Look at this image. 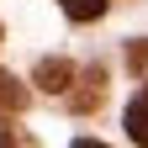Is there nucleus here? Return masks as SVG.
Returning <instances> with one entry per match:
<instances>
[{
	"label": "nucleus",
	"instance_id": "1",
	"mask_svg": "<svg viewBox=\"0 0 148 148\" xmlns=\"http://www.w3.org/2000/svg\"><path fill=\"white\" fill-rule=\"evenodd\" d=\"M32 79L42 85V90H53V95H58V90H69V85H74V64H69V58H42Z\"/></svg>",
	"mask_w": 148,
	"mask_h": 148
},
{
	"label": "nucleus",
	"instance_id": "2",
	"mask_svg": "<svg viewBox=\"0 0 148 148\" xmlns=\"http://www.w3.org/2000/svg\"><path fill=\"white\" fill-rule=\"evenodd\" d=\"M21 106H27V85L16 79V74H5V69H0V122L21 116Z\"/></svg>",
	"mask_w": 148,
	"mask_h": 148
},
{
	"label": "nucleus",
	"instance_id": "3",
	"mask_svg": "<svg viewBox=\"0 0 148 148\" xmlns=\"http://www.w3.org/2000/svg\"><path fill=\"white\" fill-rule=\"evenodd\" d=\"M127 138L138 148H148V85L132 95V106H127Z\"/></svg>",
	"mask_w": 148,
	"mask_h": 148
},
{
	"label": "nucleus",
	"instance_id": "4",
	"mask_svg": "<svg viewBox=\"0 0 148 148\" xmlns=\"http://www.w3.org/2000/svg\"><path fill=\"white\" fill-rule=\"evenodd\" d=\"M58 5H64V16H74V21H95V16H106L111 0H58Z\"/></svg>",
	"mask_w": 148,
	"mask_h": 148
},
{
	"label": "nucleus",
	"instance_id": "5",
	"mask_svg": "<svg viewBox=\"0 0 148 148\" xmlns=\"http://www.w3.org/2000/svg\"><path fill=\"white\" fill-rule=\"evenodd\" d=\"M101 79H106V74L90 69V74H85V90H74V106H79V111H95V101H101Z\"/></svg>",
	"mask_w": 148,
	"mask_h": 148
},
{
	"label": "nucleus",
	"instance_id": "6",
	"mask_svg": "<svg viewBox=\"0 0 148 148\" xmlns=\"http://www.w3.org/2000/svg\"><path fill=\"white\" fill-rule=\"evenodd\" d=\"M127 58H132L138 74H148V42H132V53H127Z\"/></svg>",
	"mask_w": 148,
	"mask_h": 148
},
{
	"label": "nucleus",
	"instance_id": "7",
	"mask_svg": "<svg viewBox=\"0 0 148 148\" xmlns=\"http://www.w3.org/2000/svg\"><path fill=\"white\" fill-rule=\"evenodd\" d=\"M0 148H21V143H16V138L5 132V127H0Z\"/></svg>",
	"mask_w": 148,
	"mask_h": 148
},
{
	"label": "nucleus",
	"instance_id": "8",
	"mask_svg": "<svg viewBox=\"0 0 148 148\" xmlns=\"http://www.w3.org/2000/svg\"><path fill=\"white\" fill-rule=\"evenodd\" d=\"M74 148H106V143H95V138H79V143H74Z\"/></svg>",
	"mask_w": 148,
	"mask_h": 148
}]
</instances>
